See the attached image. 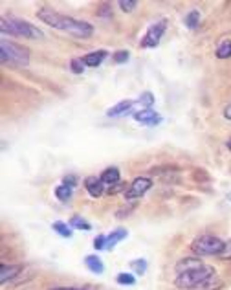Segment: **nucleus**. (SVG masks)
Returning a JSON list of instances; mask_svg holds the SVG:
<instances>
[{
    "label": "nucleus",
    "instance_id": "2",
    "mask_svg": "<svg viewBox=\"0 0 231 290\" xmlns=\"http://www.w3.org/2000/svg\"><path fill=\"white\" fill-rule=\"evenodd\" d=\"M0 29L6 35H15V37H24V39H42L44 33L41 29L35 28L33 24H29L26 21H19V19H2L0 21Z\"/></svg>",
    "mask_w": 231,
    "mask_h": 290
},
{
    "label": "nucleus",
    "instance_id": "4",
    "mask_svg": "<svg viewBox=\"0 0 231 290\" xmlns=\"http://www.w3.org/2000/svg\"><path fill=\"white\" fill-rule=\"evenodd\" d=\"M213 274H217L213 266H207L204 264L200 268L189 270V272H183V274H178L175 279V287L180 290H193L196 285H200L204 279L211 277Z\"/></svg>",
    "mask_w": 231,
    "mask_h": 290
},
{
    "label": "nucleus",
    "instance_id": "30",
    "mask_svg": "<svg viewBox=\"0 0 231 290\" xmlns=\"http://www.w3.org/2000/svg\"><path fill=\"white\" fill-rule=\"evenodd\" d=\"M134 206H136V202H132V204H128V206H121L118 209V213H116V217H118V219H123V217H127V215L130 213V211H132L134 209Z\"/></svg>",
    "mask_w": 231,
    "mask_h": 290
},
{
    "label": "nucleus",
    "instance_id": "6",
    "mask_svg": "<svg viewBox=\"0 0 231 290\" xmlns=\"http://www.w3.org/2000/svg\"><path fill=\"white\" fill-rule=\"evenodd\" d=\"M165 28H167V24H165L163 19H161V21L153 22V24L149 26L147 33L143 35V39H141V42H140L141 48H154V46H158V42H160Z\"/></svg>",
    "mask_w": 231,
    "mask_h": 290
},
{
    "label": "nucleus",
    "instance_id": "17",
    "mask_svg": "<svg viewBox=\"0 0 231 290\" xmlns=\"http://www.w3.org/2000/svg\"><path fill=\"white\" fill-rule=\"evenodd\" d=\"M127 235H128V233H127V230H123V228L114 230L110 235H106V250H112L119 241L127 239Z\"/></svg>",
    "mask_w": 231,
    "mask_h": 290
},
{
    "label": "nucleus",
    "instance_id": "3",
    "mask_svg": "<svg viewBox=\"0 0 231 290\" xmlns=\"http://www.w3.org/2000/svg\"><path fill=\"white\" fill-rule=\"evenodd\" d=\"M0 48H2V54H0V59H2V64H15V66H28L29 64V54L28 50L21 46V44H15L11 41H6L2 39L0 41Z\"/></svg>",
    "mask_w": 231,
    "mask_h": 290
},
{
    "label": "nucleus",
    "instance_id": "21",
    "mask_svg": "<svg viewBox=\"0 0 231 290\" xmlns=\"http://www.w3.org/2000/svg\"><path fill=\"white\" fill-rule=\"evenodd\" d=\"M154 103V97L151 92H145V94H141L140 99L136 101V107H141V111H147V109H151V105Z\"/></svg>",
    "mask_w": 231,
    "mask_h": 290
},
{
    "label": "nucleus",
    "instance_id": "28",
    "mask_svg": "<svg viewBox=\"0 0 231 290\" xmlns=\"http://www.w3.org/2000/svg\"><path fill=\"white\" fill-rule=\"evenodd\" d=\"M128 187H127V182H118V184H114V186H110L108 189H106V193L108 195H116L119 193V191H127Z\"/></svg>",
    "mask_w": 231,
    "mask_h": 290
},
{
    "label": "nucleus",
    "instance_id": "16",
    "mask_svg": "<svg viewBox=\"0 0 231 290\" xmlns=\"http://www.w3.org/2000/svg\"><path fill=\"white\" fill-rule=\"evenodd\" d=\"M99 178L103 180L105 186H114V184L119 182V169L118 167H108V169L103 171V174H101Z\"/></svg>",
    "mask_w": 231,
    "mask_h": 290
},
{
    "label": "nucleus",
    "instance_id": "19",
    "mask_svg": "<svg viewBox=\"0 0 231 290\" xmlns=\"http://www.w3.org/2000/svg\"><path fill=\"white\" fill-rule=\"evenodd\" d=\"M70 226L76 230H83V232H90L92 226L88 221H84L83 217H79V215H76V217H72L70 219Z\"/></svg>",
    "mask_w": 231,
    "mask_h": 290
},
{
    "label": "nucleus",
    "instance_id": "18",
    "mask_svg": "<svg viewBox=\"0 0 231 290\" xmlns=\"http://www.w3.org/2000/svg\"><path fill=\"white\" fill-rule=\"evenodd\" d=\"M200 24V11L198 9H191L189 13L185 15V26L189 29H195Z\"/></svg>",
    "mask_w": 231,
    "mask_h": 290
},
{
    "label": "nucleus",
    "instance_id": "35",
    "mask_svg": "<svg viewBox=\"0 0 231 290\" xmlns=\"http://www.w3.org/2000/svg\"><path fill=\"white\" fill-rule=\"evenodd\" d=\"M224 116H226V119H230L231 121V105H228L224 109Z\"/></svg>",
    "mask_w": 231,
    "mask_h": 290
},
{
    "label": "nucleus",
    "instance_id": "7",
    "mask_svg": "<svg viewBox=\"0 0 231 290\" xmlns=\"http://www.w3.org/2000/svg\"><path fill=\"white\" fill-rule=\"evenodd\" d=\"M153 187V180L145 178V176H138L130 182L128 189L125 191V199L127 201H134V199H140L143 195L147 193L149 189Z\"/></svg>",
    "mask_w": 231,
    "mask_h": 290
},
{
    "label": "nucleus",
    "instance_id": "9",
    "mask_svg": "<svg viewBox=\"0 0 231 290\" xmlns=\"http://www.w3.org/2000/svg\"><path fill=\"white\" fill-rule=\"evenodd\" d=\"M84 187H86V191L90 197L94 199H99L103 191H105V184H103V180L98 178V176H86L84 178Z\"/></svg>",
    "mask_w": 231,
    "mask_h": 290
},
{
    "label": "nucleus",
    "instance_id": "24",
    "mask_svg": "<svg viewBox=\"0 0 231 290\" xmlns=\"http://www.w3.org/2000/svg\"><path fill=\"white\" fill-rule=\"evenodd\" d=\"M116 281H118V285H127V287H132V285H136V277H134L132 274L121 272V274H118Z\"/></svg>",
    "mask_w": 231,
    "mask_h": 290
},
{
    "label": "nucleus",
    "instance_id": "33",
    "mask_svg": "<svg viewBox=\"0 0 231 290\" xmlns=\"http://www.w3.org/2000/svg\"><path fill=\"white\" fill-rule=\"evenodd\" d=\"M63 186H68V187L77 186V176H74V174H68V176H64Z\"/></svg>",
    "mask_w": 231,
    "mask_h": 290
},
{
    "label": "nucleus",
    "instance_id": "27",
    "mask_svg": "<svg viewBox=\"0 0 231 290\" xmlns=\"http://www.w3.org/2000/svg\"><path fill=\"white\" fill-rule=\"evenodd\" d=\"M136 6H138V2H134V0H119V7H121V11H125V13L134 11Z\"/></svg>",
    "mask_w": 231,
    "mask_h": 290
},
{
    "label": "nucleus",
    "instance_id": "13",
    "mask_svg": "<svg viewBox=\"0 0 231 290\" xmlns=\"http://www.w3.org/2000/svg\"><path fill=\"white\" fill-rule=\"evenodd\" d=\"M222 279L217 276V274H213L211 277H207V279H204L200 285H196L193 290H218V289H222Z\"/></svg>",
    "mask_w": 231,
    "mask_h": 290
},
{
    "label": "nucleus",
    "instance_id": "29",
    "mask_svg": "<svg viewBox=\"0 0 231 290\" xmlns=\"http://www.w3.org/2000/svg\"><path fill=\"white\" fill-rule=\"evenodd\" d=\"M218 259H222V261H231V239L224 244V250L220 252Z\"/></svg>",
    "mask_w": 231,
    "mask_h": 290
},
{
    "label": "nucleus",
    "instance_id": "26",
    "mask_svg": "<svg viewBox=\"0 0 231 290\" xmlns=\"http://www.w3.org/2000/svg\"><path fill=\"white\" fill-rule=\"evenodd\" d=\"M70 66H72V72L74 74H83V70H84V61H83V57L79 59V57H76V59H72V62H70Z\"/></svg>",
    "mask_w": 231,
    "mask_h": 290
},
{
    "label": "nucleus",
    "instance_id": "1",
    "mask_svg": "<svg viewBox=\"0 0 231 290\" xmlns=\"http://www.w3.org/2000/svg\"><path fill=\"white\" fill-rule=\"evenodd\" d=\"M37 17H39V21H42L44 24H48V26H51V28H55V29H61V31H66V33L74 35L77 39H88V37L94 33L92 24L83 22V21H76V19H72V17L57 13V11L50 9V7L39 9V11H37Z\"/></svg>",
    "mask_w": 231,
    "mask_h": 290
},
{
    "label": "nucleus",
    "instance_id": "34",
    "mask_svg": "<svg viewBox=\"0 0 231 290\" xmlns=\"http://www.w3.org/2000/svg\"><path fill=\"white\" fill-rule=\"evenodd\" d=\"M50 290H81V287H53Z\"/></svg>",
    "mask_w": 231,
    "mask_h": 290
},
{
    "label": "nucleus",
    "instance_id": "36",
    "mask_svg": "<svg viewBox=\"0 0 231 290\" xmlns=\"http://www.w3.org/2000/svg\"><path fill=\"white\" fill-rule=\"evenodd\" d=\"M81 290H98L96 287H81Z\"/></svg>",
    "mask_w": 231,
    "mask_h": 290
},
{
    "label": "nucleus",
    "instance_id": "5",
    "mask_svg": "<svg viewBox=\"0 0 231 290\" xmlns=\"http://www.w3.org/2000/svg\"><path fill=\"white\" fill-rule=\"evenodd\" d=\"M224 241H220L215 235H200L196 237L193 244H191V250L195 252L198 257L204 256H220V252L224 250Z\"/></svg>",
    "mask_w": 231,
    "mask_h": 290
},
{
    "label": "nucleus",
    "instance_id": "22",
    "mask_svg": "<svg viewBox=\"0 0 231 290\" xmlns=\"http://www.w3.org/2000/svg\"><path fill=\"white\" fill-rule=\"evenodd\" d=\"M217 57L218 59H228L231 57V41H222L220 42V46L217 48Z\"/></svg>",
    "mask_w": 231,
    "mask_h": 290
},
{
    "label": "nucleus",
    "instance_id": "31",
    "mask_svg": "<svg viewBox=\"0 0 231 290\" xmlns=\"http://www.w3.org/2000/svg\"><path fill=\"white\" fill-rule=\"evenodd\" d=\"M94 248L106 250V235H98V237L94 239Z\"/></svg>",
    "mask_w": 231,
    "mask_h": 290
},
{
    "label": "nucleus",
    "instance_id": "11",
    "mask_svg": "<svg viewBox=\"0 0 231 290\" xmlns=\"http://www.w3.org/2000/svg\"><path fill=\"white\" fill-rule=\"evenodd\" d=\"M204 266L202 259H198V257H183L180 261L176 262V274H183V272H189V270H195V268H200Z\"/></svg>",
    "mask_w": 231,
    "mask_h": 290
},
{
    "label": "nucleus",
    "instance_id": "12",
    "mask_svg": "<svg viewBox=\"0 0 231 290\" xmlns=\"http://www.w3.org/2000/svg\"><path fill=\"white\" fill-rule=\"evenodd\" d=\"M22 272V264H2V272H0V281L2 287H6L9 279L17 277Z\"/></svg>",
    "mask_w": 231,
    "mask_h": 290
},
{
    "label": "nucleus",
    "instance_id": "14",
    "mask_svg": "<svg viewBox=\"0 0 231 290\" xmlns=\"http://www.w3.org/2000/svg\"><path fill=\"white\" fill-rule=\"evenodd\" d=\"M106 57V52L105 50H98V52H92V54H88V56L83 57V61L86 66H92V68H96V66H99L101 62H103V59Z\"/></svg>",
    "mask_w": 231,
    "mask_h": 290
},
{
    "label": "nucleus",
    "instance_id": "20",
    "mask_svg": "<svg viewBox=\"0 0 231 290\" xmlns=\"http://www.w3.org/2000/svg\"><path fill=\"white\" fill-rule=\"evenodd\" d=\"M51 228H53L55 233H59L61 237H68V239H70L72 233H74V232L70 230V226H68V224H64V222H61V221L53 222V224H51Z\"/></svg>",
    "mask_w": 231,
    "mask_h": 290
},
{
    "label": "nucleus",
    "instance_id": "37",
    "mask_svg": "<svg viewBox=\"0 0 231 290\" xmlns=\"http://www.w3.org/2000/svg\"><path fill=\"white\" fill-rule=\"evenodd\" d=\"M228 149H230V151H231V138L228 140Z\"/></svg>",
    "mask_w": 231,
    "mask_h": 290
},
{
    "label": "nucleus",
    "instance_id": "23",
    "mask_svg": "<svg viewBox=\"0 0 231 290\" xmlns=\"http://www.w3.org/2000/svg\"><path fill=\"white\" fill-rule=\"evenodd\" d=\"M55 197L61 202H66L72 199V187L68 186H57L55 187Z\"/></svg>",
    "mask_w": 231,
    "mask_h": 290
},
{
    "label": "nucleus",
    "instance_id": "25",
    "mask_svg": "<svg viewBox=\"0 0 231 290\" xmlns=\"http://www.w3.org/2000/svg\"><path fill=\"white\" fill-rule=\"evenodd\" d=\"M130 268H132L136 274L143 276L145 270H147V261H145V259H134V261H130Z\"/></svg>",
    "mask_w": 231,
    "mask_h": 290
},
{
    "label": "nucleus",
    "instance_id": "32",
    "mask_svg": "<svg viewBox=\"0 0 231 290\" xmlns=\"http://www.w3.org/2000/svg\"><path fill=\"white\" fill-rule=\"evenodd\" d=\"M114 61L116 62H127L128 61V52H125V50H121V52H116V56H114Z\"/></svg>",
    "mask_w": 231,
    "mask_h": 290
},
{
    "label": "nucleus",
    "instance_id": "10",
    "mask_svg": "<svg viewBox=\"0 0 231 290\" xmlns=\"http://www.w3.org/2000/svg\"><path fill=\"white\" fill-rule=\"evenodd\" d=\"M134 119L136 121H140V123L147 125V127H154V125H158L161 121V117L156 114V111L153 109H147V111H138L134 114Z\"/></svg>",
    "mask_w": 231,
    "mask_h": 290
},
{
    "label": "nucleus",
    "instance_id": "8",
    "mask_svg": "<svg viewBox=\"0 0 231 290\" xmlns=\"http://www.w3.org/2000/svg\"><path fill=\"white\" fill-rule=\"evenodd\" d=\"M134 107H136V101H132V99L119 101L118 105H114L112 109H108V111H106V116L108 117H118V116H125V114H128V112H134V114H136Z\"/></svg>",
    "mask_w": 231,
    "mask_h": 290
},
{
    "label": "nucleus",
    "instance_id": "15",
    "mask_svg": "<svg viewBox=\"0 0 231 290\" xmlns=\"http://www.w3.org/2000/svg\"><path fill=\"white\" fill-rule=\"evenodd\" d=\"M84 264L94 274H103L105 272V264H103V261L98 256H86L84 257Z\"/></svg>",
    "mask_w": 231,
    "mask_h": 290
}]
</instances>
